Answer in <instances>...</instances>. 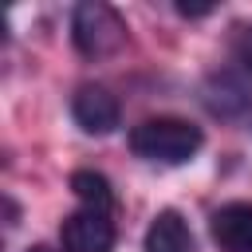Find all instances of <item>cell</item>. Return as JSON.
Returning a JSON list of instances; mask_svg holds the SVG:
<instances>
[{"label":"cell","mask_w":252,"mask_h":252,"mask_svg":"<svg viewBox=\"0 0 252 252\" xmlns=\"http://www.w3.org/2000/svg\"><path fill=\"white\" fill-rule=\"evenodd\" d=\"M71 193L79 197L83 209H94V213H110L114 205V193H110V181L94 169H75L71 173Z\"/></svg>","instance_id":"cell-7"},{"label":"cell","mask_w":252,"mask_h":252,"mask_svg":"<svg viewBox=\"0 0 252 252\" xmlns=\"http://www.w3.org/2000/svg\"><path fill=\"white\" fill-rule=\"evenodd\" d=\"M71 118L79 122L83 134L102 138V134H114V130H118L122 110H118V98H114L102 83H83V87L75 91V98H71Z\"/></svg>","instance_id":"cell-3"},{"label":"cell","mask_w":252,"mask_h":252,"mask_svg":"<svg viewBox=\"0 0 252 252\" xmlns=\"http://www.w3.org/2000/svg\"><path fill=\"white\" fill-rule=\"evenodd\" d=\"M232 51L240 59V67L252 75V24H240L236 28V39H232Z\"/></svg>","instance_id":"cell-9"},{"label":"cell","mask_w":252,"mask_h":252,"mask_svg":"<svg viewBox=\"0 0 252 252\" xmlns=\"http://www.w3.org/2000/svg\"><path fill=\"white\" fill-rule=\"evenodd\" d=\"M28 252H51V248H39V244H35V248H28Z\"/></svg>","instance_id":"cell-10"},{"label":"cell","mask_w":252,"mask_h":252,"mask_svg":"<svg viewBox=\"0 0 252 252\" xmlns=\"http://www.w3.org/2000/svg\"><path fill=\"white\" fill-rule=\"evenodd\" d=\"M209 232L220 252H252V205L248 201H228L213 213Z\"/></svg>","instance_id":"cell-5"},{"label":"cell","mask_w":252,"mask_h":252,"mask_svg":"<svg viewBox=\"0 0 252 252\" xmlns=\"http://www.w3.org/2000/svg\"><path fill=\"white\" fill-rule=\"evenodd\" d=\"M205 146L201 126H193L189 118H173V114H158L146 118L130 130V150L146 161H161V165H181L189 161L197 150Z\"/></svg>","instance_id":"cell-1"},{"label":"cell","mask_w":252,"mask_h":252,"mask_svg":"<svg viewBox=\"0 0 252 252\" xmlns=\"http://www.w3.org/2000/svg\"><path fill=\"white\" fill-rule=\"evenodd\" d=\"M59 240H63V252H110L114 248V224L106 213L79 209L63 220Z\"/></svg>","instance_id":"cell-4"},{"label":"cell","mask_w":252,"mask_h":252,"mask_svg":"<svg viewBox=\"0 0 252 252\" xmlns=\"http://www.w3.org/2000/svg\"><path fill=\"white\" fill-rule=\"evenodd\" d=\"M146 252H193V232L177 209H161L146 228Z\"/></svg>","instance_id":"cell-6"},{"label":"cell","mask_w":252,"mask_h":252,"mask_svg":"<svg viewBox=\"0 0 252 252\" xmlns=\"http://www.w3.org/2000/svg\"><path fill=\"white\" fill-rule=\"evenodd\" d=\"M71 43L87 59H106L126 47V20L102 0H83L71 12Z\"/></svg>","instance_id":"cell-2"},{"label":"cell","mask_w":252,"mask_h":252,"mask_svg":"<svg viewBox=\"0 0 252 252\" xmlns=\"http://www.w3.org/2000/svg\"><path fill=\"white\" fill-rule=\"evenodd\" d=\"M205 102L217 110V114H224V118H232L236 110H244V87L232 79V75H217L209 87H205Z\"/></svg>","instance_id":"cell-8"}]
</instances>
